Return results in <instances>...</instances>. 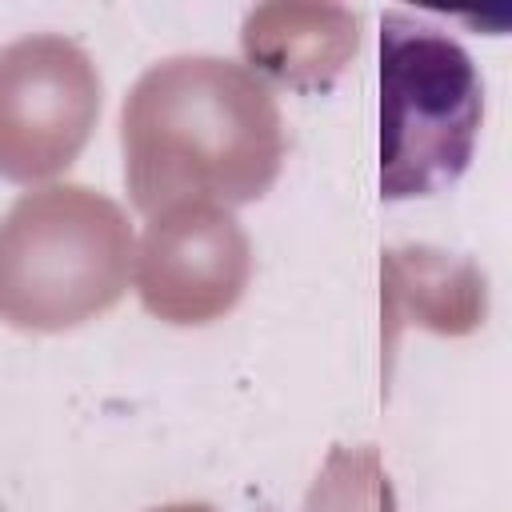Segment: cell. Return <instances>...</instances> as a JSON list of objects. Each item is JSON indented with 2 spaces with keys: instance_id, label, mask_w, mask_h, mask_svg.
<instances>
[{
  "instance_id": "cell-1",
  "label": "cell",
  "mask_w": 512,
  "mask_h": 512,
  "mask_svg": "<svg viewBox=\"0 0 512 512\" xmlns=\"http://www.w3.org/2000/svg\"><path fill=\"white\" fill-rule=\"evenodd\" d=\"M124 180L152 220L184 204H248L284 160V124L268 84L220 56L152 64L120 112Z\"/></svg>"
},
{
  "instance_id": "cell-2",
  "label": "cell",
  "mask_w": 512,
  "mask_h": 512,
  "mask_svg": "<svg viewBox=\"0 0 512 512\" xmlns=\"http://www.w3.org/2000/svg\"><path fill=\"white\" fill-rule=\"evenodd\" d=\"M132 276V228L84 184L24 192L0 220V320L64 332L108 312Z\"/></svg>"
},
{
  "instance_id": "cell-3",
  "label": "cell",
  "mask_w": 512,
  "mask_h": 512,
  "mask_svg": "<svg viewBox=\"0 0 512 512\" xmlns=\"http://www.w3.org/2000/svg\"><path fill=\"white\" fill-rule=\"evenodd\" d=\"M484 120L472 56L436 24L388 12L380 28V196L416 200L456 184Z\"/></svg>"
},
{
  "instance_id": "cell-4",
  "label": "cell",
  "mask_w": 512,
  "mask_h": 512,
  "mask_svg": "<svg viewBox=\"0 0 512 512\" xmlns=\"http://www.w3.org/2000/svg\"><path fill=\"white\" fill-rule=\"evenodd\" d=\"M100 116L92 56L64 36H24L0 48V176L36 184L64 172Z\"/></svg>"
},
{
  "instance_id": "cell-5",
  "label": "cell",
  "mask_w": 512,
  "mask_h": 512,
  "mask_svg": "<svg viewBox=\"0 0 512 512\" xmlns=\"http://www.w3.org/2000/svg\"><path fill=\"white\" fill-rule=\"evenodd\" d=\"M132 276L152 316L208 324L240 304L252 280V244L228 208L184 204L148 220Z\"/></svg>"
},
{
  "instance_id": "cell-6",
  "label": "cell",
  "mask_w": 512,
  "mask_h": 512,
  "mask_svg": "<svg viewBox=\"0 0 512 512\" xmlns=\"http://www.w3.org/2000/svg\"><path fill=\"white\" fill-rule=\"evenodd\" d=\"M248 72L288 88H320L360 48V20L340 4H260L240 32Z\"/></svg>"
},
{
  "instance_id": "cell-7",
  "label": "cell",
  "mask_w": 512,
  "mask_h": 512,
  "mask_svg": "<svg viewBox=\"0 0 512 512\" xmlns=\"http://www.w3.org/2000/svg\"><path fill=\"white\" fill-rule=\"evenodd\" d=\"M384 320L388 340L404 320L464 336L476 324H484V276L472 260L444 256L436 248H392L384 252Z\"/></svg>"
},
{
  "instance_id": "cell-8",
  "label": "cell",
  "mask_w": 512,
  "mask_h": 512,
  "mask_svg": "<svg viewBox=\"0 0 512 512\" xmlns=\"http://www.w3.org/2000/svg\"><path fill=\"white\" fill-rule=\"evenodd\" d=\"M152 512H212L208 504H164V508H152Z\"/></svg>"
}]
</instances>
